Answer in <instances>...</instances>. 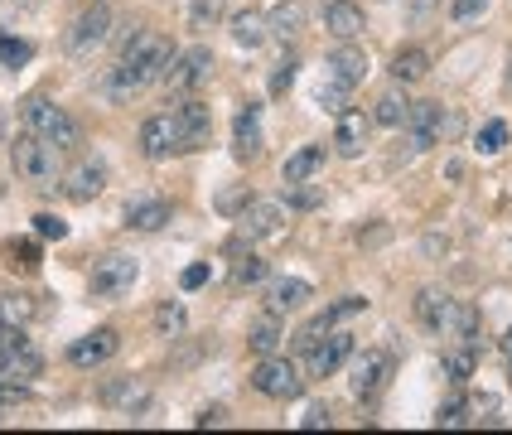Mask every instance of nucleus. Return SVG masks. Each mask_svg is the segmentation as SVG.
Returning <instances> with one entry per match:
<instances>
[{
    "label": "nucleus",
    "mask_w": 512,
    "mask_h": 435,
    "mask_svg": "<svg viewBox=\"0 0 512 435\" xmlns=\"http://www.w3.org/2000/svg\"><path fill=\"white\" fill-rule=\"evenodd\" d=\"M174 54H179V49H174L165 34H155V29H136V34L121 44V63L107 73V97L126 102V97L145 92L150 83H165V68L174 63Z\"/></svg>",
    "instance_id": "1"
},
{
    "label": "nucleus",
    "mask_w": 512,
    "mask_h": 435,
    "mask_svg": "<svg viewBox=\"0 0 512 435\" xmlns=\"http://www.w3.org/2000/svg\"><path fill=\"white\" fill-rule=\"evenodd\" d=\"M10 160H15V174L25 179L29 189H54V184H63L58 145L44 141V136H34V131L15 136V145H10Z\"/></svg>",
    "instance_id": "2"
},
{
    "label": "nucleus",
    "mask_w": 512,
    "mask_h": 435,
    "mask_svg": "<svg viewBox=\"0 0 512 435\" xmlns=\"http://www.w3.org/2000/svg\"><path fill=\"white\" fill-rule=\"evenodd\" d=\"M252 387L261 397H271V402H295L305 392V377L285 353H271V358H261L252 368Z\"/></svg>",
    "instance_id": "3"
},
{
    "label": "nucleus",
    "mask_w": 512,
    "mask_h": 435,
    "mask_svg": "<svg viewBox=\"0 0 512 435\" xmlns=\"http://www.w3.org/2000/svg\"><path fill=\"white\" fill-rule=\"evenodd\" d=\"M136 276H141L136 257H102L87 276V290H92V300H121V295H131Z\"/></svg>",
    "instance_id": "4"
},
{
    "label": "nucleus",
    "mask_w": 512,
    "mask_h": 435,
    "mask_svg": "<svg viewBox=\"0 0 512 435\" xmlns=\"http://www.w3.org/2000/svg\"><path fill=\"white\" fill-rule=\"evenodd\" d=\"M25 126L34 131V136H44V141H54L58 150H73L78 145V121L63 112V107H54V102H29L25 107Z\"/></svg>",
    "instance_id": "5"
},
{
    "label": "nucleus",
    "mask_w": 512,
    "mask_h": 435,
    "mask_svg": "<svg viewBox=\"0 0 512 435\" xmlns=\"http://www.w3.org/2000/svg\"><path fill=\"white\" fill-rule=\"evenodd\" d=\"M285 213H290V203H281V199H252L242 213H237V232H242L247 242L281 237V232H285Z\"/></svg>",
    "instance_id": "6"
},
{
    "label": "nucleus",
    "mask_w": 512,
    "mask_h": 435,
    "mask_svg": "<svg viewBox=\"0 0 512 435\" xmlns=\"http://www.w3.org/2000/svg\"><path fill=\"white\" fill-rule=\"evenodd\" d=\"M112 25H116L112 5H107V0H92L83 15L68 25V49H73V54H87V49L107 44V39H112Z\"/></svg>",
    "instance_id": "7"
},
{
    "label": "nucleus",
    "mask_w": 512,
    "mask_h": 435,
    "mask_svg": "<svg viewBox=\"0 0 512 435\" xmlns=\"http://www.w3.org/2000/svg\"><path fill=\"white\" fill-rule=\"evenodd\" d=\"M213 78V54L203 49V44H194V49H184V54H174V63L165 68V87L170 92H199L203 83Z\"/></svg>",
    "instance_id": "8"
},
{
    "label": "nucleus",
    "mask_w": 512,
    "mask_h": 435,
    "mask_svg": "<svg viewBox=\"0 0 512 435\" xmlns=\"http://www.w3.org/2000/svg\"><path fill=\"white\" fill-rule=\"evenodd\" d=\"M184 150V131H179V116L160 112L141 121V155L145 160H170Z\"/></svg>",
    "instance_id": "9"
},
{
    "label": "nucleus",
    "mask_w": 512,
    "mask_h": 435,
    "mask_svg": "<svg viewBox=\"0 0 512 435\" xmlns=\"http://www.w3.org/2000/svg\"><path fill=\"white\" fill-rule=\"evenodd\" d=\"M387 377H392V353H382V348H363V353H353V377H348V387H353V397H358V402L377 397V392L387 387Z\"/></svg>",
    "instance_id": "10"
},
{
    "label": "nucleus",
    "mask_w": 512,
    "mask_h": 435,
    "mask_svg": "<svg viewBox=\"0 0 512 435\" xmlns=\"http://www.w3.org/2000/svg\"><path fill=\"white\" fill-rule=\"evenodd\" d=\"M353 353H358L353 334H348V329H329V334L310 348V373L314 377H334L343 363H353Z\"/></svg>",
    "instance_id": "11"
},
{
    "label": "nucleus",
    "mask_w": 512,
    "mask_h": 435,
    "mask_svg": "<svg viewBox=\"0 0 512 435\" xmlns=\"http://www.w3.org/2000/svg\"><path fill=\"white\" fill-rule=\"evenodd\" d=\"M150 402H155V392H150V382H141V377H121V382L102 387V406L116 411V416H141V411H150Z\"/></svg>",
    "instance_id": "12"
},
{
    "label": "nucleus",
    "mask_w": 512,
    "mask_h": 435,
    "mask_svg": "<svg viewBox=\"0 0 512 435\" xmlns=\"http://www.w3.org/2000/svg\"><path fill=\"white\" fill-rule=\"evenodd\" d=\"M116 353H121V334H116V329H92L83 339H73L68 363H73V368H102V363H112Z\"/></svg>",
    "instance_id": "13"
},
{
    "label": "nucleus",
    "mask_w": 512,
    "mask_h": 435,
    "mask_svg": "<svg viewBox=\"0 0 512 435\" xmlns=\"http://www.w3.org/2000/svg\"><path fill=\"white\" fill-rule=\"evenodd\" d=\"M368 131H372V116L358 112V107H343L339 112V126H334V150L343 160H358L368 150Z\"/></svg>",
    "instance_id": "14"
},
{
    "label": "nucleus",
    "mask_w": 512,
    "mask_h": 435,
    "mask_svg": "<svg viewBox=\"0 0 512 435\" xmlns=\"http://www.w3.org/2000/svg\"><path fill=\"white\" fill-rule=\"evenodd\" d=\"M440 141V102H411V121H406V155L426 150Z\"/></svg>",
    "instance_id": "15"
},
{
    "label": "nucleus",
    "mask_w": 512,
    "mask_h": 435,
    "mask_svg": "<svg viewBox=\"0 0 512 435\" xmlns=\"http://www.w3.org/2000/svg\"><path fill=\"white\" fill-rule=\"evenodd\" d=\"M102 189H107V170H102L97 160H78L73 170L63 174V194L73 203H92Z\"/></svg>",
    "instance_id": "16"
},
{
    "label": "nucleus",
    "mask_w": 512,
    "mask_h": 435,
    "mask_svg": "<svg viewBox=\"0 0 512 435\" xmlns=\"http://www.w3.org/2000/svg\"><path fill=\"white\" fill-rule=\"evenodd\" d=\"M174 116H179V131H184V150H203V145H208V131H213V116H208V107H203L199 97L189 92V97L174 107Z\"/></svg>",
    "instance_id": "17"
},
{
    "label": "nucleus",
    "mask_w": 512,
    "mask_h": 435,
    "mask_svg": "<svg viewBox=\"0 0 512 435\" xmlns=\"http://www.w3.org/2000/svg\"><path fill=\"white\" fill-rule=\"evenodd\" d=\"M232 155L237 160H256L261 155V112L252 102H242V112L232 116Z\"/></svg>",
    "instance_id": "18"
},
{
    "label": "nucleus",
    "mask_w": 512,
    "mask_h": 435,
    "mask_svg": "<svg viewBox=\"0 0 512 435\" xmlns=\"http://www.w3.org/2000/svg\"><path fill=\"white\" fill-rule=\"evenodd\" d=\"M310 300V281H300V276H276L271 286H266V315H290V310H300Z\"/></svg>",
    "instance_id": "19"
},
{
    "label": "nucleus",
    "mask_w": 512,
    "mask_h": 435,
    "mask_svg": "<svg viewBox=\"0 0 512 435\" xmlns=\"http://www.w3.org/2000/svg\"><path fill=\"white\" fill-rule=\"evenodd\" d=\"M450 310H455V295L440 286H426L421 295H416V319L426 324L430 334H445V319H450Z\"/></svg>",
    "instance_id": "20"
},
{
    "label": "nucleus",
    "mask_w": 512,
    "mask_h": 435,
    "mask_svg": "<svg viewBox=\"0 0 512 435\" xmlns=\"http://www.w3.org/2000/svg\"><path fill=\"white\" fill-rule=\"evenodd\" d=\"M324 29L334 39H358L363 34V5L358 0H329L324 5Z\"/></svg>",
    "instance_id": "21"
},
{
    "label": "nucleus",
    "mask_w": 512,
    "mask_h": 435,
    "mask_svg": "<svg viewBox=\"0 0 512 435\" xmlns=\"http://www.w3.org/2000/svg\"><path fill=\"white\" fill-rule=\"evenodd\" d=\"M329 73H339V78H348V83L358 87L363 78H368V54L353 44V39H339V49L329 54V63H324Z\"/></svg>",
    "instance_id": "22"
},
{
    "label": "nucleus",
    "mask_w": 512,
    "mask_h": 435,
    "mask_svg": "<svg viewBox=\"0 0 512 435\" xmlns=\"http://www.w3.org/2000/svg\"><path fill=\"white\" fill-rule=\"evenodd\" d=\"M314 174H324V145H300L295 155H285V165H281L285 184H305Z\"/></svg>",
    "instance_id": "23"
},
{
    "label": "nucleus",
    "mask_w": 512,
    "mask_h": 435,
    "mask_svg": "<svg viewBox=\"0 0 512 435\" xmlns=\"http://www.w3.org/2000/svg\"><path fill=\"white\" fill-rule=\"evenodd\" d=\"M247 348H252L256 358H271V353H285V329H281V315L256 319L252 329H247Z\"/></svg>",
    "instance_id": "24"
},
{
    "label": "nucleus",
    "mask_w": 512,
    "mask_h": 435,
    "mask_svg": "<svg viewBox=\"0 0 512 435\" xmlns=\"http://www.w3.org/2000/svg\"><path fill=\"white\" fill-rule=\"evenodd\" d=\"M165 223H170V203H165V199H136V203H126V228L160 232Z\"/></svg>",
    "instance_id": "25"
},
{
    "label": "nucleus",
    "mask_w": 512,
    "mask_h": 435,
    "mask_svg": "<svg viewBox=\"0 0 512 435\" xmlns=\"http://www.w3.org/2000/svg\"><path fill=\"white\" fill-rule=\"evenodd\" d=\"M372 121H377V126H387V131H406V121H411V102H406L401 83L392 87V92H382V97H377Z\"/></svg>",
    "instance_id": "26"
},
{
    "label": "nucleus",
    "mask_w": 512,
    "mask_h": 435,
    "mask_svg": "<svg viewBox=\"0 0 512 435\" xmlns=\"http://www.w3.org/2000/svg\"><path fill=\"white\" fill-rule=\"evenodd\" d=\"M232 39H237L242 49H261V44L271 39V20H266L261 10H237V15H232Z\"/></svg>",
    "instance_id": "27"
},
{
    "label": "nucleus",
    "mask_w": 512,
    "mask_h": 435,
    "mask_svg": "<svg viewBox=\"0 0 512 435\" xmlns=\"http://www.w3.org/2000/svg\"><path fill=\"white\" fill-rule=\"evenodd\" d=\"M348 97H353V83L324 68V73H319V83H314V102H319L324 112H334V116H339L343 107H348Z\"/></svg>",
    "instance_id": "28"
},
{
    "label": "nucleus",
    "mask_w": 512,
    "mask_h": 435,
    "mask_svg": "<svg viewBox=\"0 0 512 435\" xmlns=\"http://www.w3.org/2000/svg\"><path fill=\"white\" fill-rule=\"evenodd\" d=\"M474 363H479V348L474 344H459L455 339V348H445V377H450L455 387L474 377Z\"/></svg>",
    "instance_id": "29"
},
{
    "label": "nucleus",
    "mask_w": 512,
    "mask_h": 435,
    "mask_svg": "<svg viewBox=\"0 0 512 435\" xmlns=\"http://www.w3.org/2000/svg\"><path fill=\"white\" fill-rule=\"evenodd\" d=\"M426 73H430L426 49H401V54L392 58V78H397V83H421Z\"/></svg>",
    "instance_id": "30"
},
{
    "label": "nucleus",
    "mask_w": 512,
    "mask_h": 435,
    "mask_svg": "<svg viewBox=\"0 0 512 435\" xmlns=\"http://www.w3.org/2000/svg\"><path fill=\"white\" fill-rule=\"evenodd\" d=\"M266 20H271V34H276V39H295L300 25H305V5H300V0H285V5H276V10L266 15Z\"/></svg>",
    "instance_id": "31"
},
{
    "label": "nucleus",
    "mask_w": 512,
    "mask_h": 435,
    "mask_svg": "<svg viewBox=\"0 0 512 435\" xmlns=\"http://www.w3.org/2000/svg\"><path fill=\"white\" fill-rule=\"evenodd\" d=\"M34 315H39L34 295H25V290H10V295H0V319H5V324H29Z\"/></svg>",
    "instance_id": "32"
},
{
    "label": "nucleus",
    "mask_w": 512,
    "mask_h": 435,
    "mask_svg": "<svg viewBox=\"0 0 512 435\" xmlns=\"http://www.w3.org/2000/svg\"><path fill=\"white\" fill-rule=\"evenodd\" d=\"M228 0H189V29H213L223 20Z\"/></svg>",
    "instance_id": "33"
},
{
    "label": "nucleus",
    "mask_w": 512,
    "mask_h": 435,
    "mask_svg": "<svg viewBox=\"0 0 512 435\" xmlns=\"http://www.w3.org/2000/svg\"><path fill=\"white\" fill-rule=\"evenodd\" d=\"M184 324H189V319H184V305H174V300L155 310V329H160L165 339H179V334H184Z\"/></svg>",
    "instance_id": "34"
},
{
    "label": "nucleus",
    "mask_w": 512,
    "mask_h": 435,
    "mask_svg": "<svg viewBox=\"0 0 512 435\" xmlns=\"http://www.w3.org/2000/svg\"><path fill=\"white\" fill-rule=\"evenodd\" d=\"M363 310H368V300H363V295H343V300H334V305H324V319H329V324L339 329L343 319L363 315Z\"/></svg>",
    "instance_id": "35"
},
{
    "label": "nucleus",
    "mask_w": 512,
    "mask_h": 435,
    "mask_svg": "<svg viewBox=\"0 0 512 435\" xmlns=\"http://www.w3.org/2000/svg\"><path fill=\"white\" fill-rule=\"evenodd\" d=\"M29 58H34V44H29V39L0 34V63H5V68H20V63H29Z\"/></svg>",
    "instance_id": "36"
},
{
    "label": "nucleus",
    "mask_w": 512,
    "mask_h": 435,
    "mask_svg": "<svg viewBox=\"0 0 512 435\" xmlns=\"http://www.w3.org/2000/svg\"><path fill=\"white\" fill-rule=\"evenodd\" d=\"M5 257H10V266H25V271H34L44 252H39V242H34V237H20V242H10V247H5Z\"/></svg>",
    "instance_id": "37"
},
{
    "label": "nucleus",
    "mask_w": 512,
    "mask_h": 435,
    "mask_svg": "<svg viewBox=\"0 0 512 435\" xmlns=\"http://www.w3.org/2000/svg\"><path fill=\"white\" fill-rule=\"evenodd\" d=\"M285 189H290V208H319V203H324V184H310V179H305V184H285Z\"/></svg>",
    "instance_id": "38"
},
{
    "label": "nucleus",
    "mask_w": 512,
    "mask_h": 435,
    "mask_svg": "<svg viewBox=\"0 0 512 435\" xmlns=\"http://www.w3.org/2000/svg\"><path fill=\"white\" fill-rule=\"evenodd\" d=\"M266 271H271V266L261 257H242L232 266V281H237V286H256V281H266Z\"/></svg>",
    "instance_id": "39"
},
{
    "label": "nucleus",
    "mask_w": 512,
    "mask_h": 435,
    "mask_svg": "<svg viewBox=\"0 0 512 435\" xmlns=\"http://www.w3.org/2000/svg\"><path fill=\"white\" fill-rule=\"evenodd\" d=\"M34 237H39V242H63V237H68V223H63L58 213H39V218H34Z\"/></svg>",
    "instance_id": "40"
},
{
    "label": "nucleus",
    "mask_w": 512,
    "mask_h": 435,
    "mask_svg": "<svg viewBox=\"0 0 512 435\" xmlns=\"http://www.w3.org/2000/svg\"><path fill=\"white\" fill-rule=\"evenodd\" d=\"M508 145V126L503 121H488L484 131H479V155H498Z\"/></svg>",
    "instance_id": "41"
},
{
    "label": "nucleus",
    "mask_w": 512,
    "mask_h": 435,
    "mask_svg": "<svg viewBox=\"0 0 512 435\" xmlns=\"http://www.w3.org/2000/svg\"><path fill=\"white\" fill-rule=\"evenodd\" d=\"M469 421H498V397H488V392H479V397H469Z\"/></svg>",
    "instance_id": "42"
},
{
    "label": "nucleus",
    "mask_w": 512,
    "mask_h": 435,
    "mask_svg": "<svg viewBox=\"0 0 512 435\" xmlns=\"http://www.w3.org/2000/svg\"><path fill=\"white\" fill-rule=\"evenodd\" d=\"M290 87H295V58L276 63V73H271V97H285Z\"/></svg>",
    "instance_id": "43"
},
{
    "label": "nucleus",
    "mask_w": 512,
    "mask_h": 435,
    "mask_svg": "<svg viewBox=\"0 0 512 435\" xmlns=\"http://www.w3.org/2000/svg\"><path fill=\"white\" fill-rule=\"evenodd\" d=\"M488 5H493V0H455V5H450V15H455L459 25H469V20H479V15H484Z\"/></svg>",
    "instance_id": "44"
},
{
    "label": "nucleus",
    "mask_w": 512,
    "mask_h": 435,
    "mask_svg": "<svg viewBox=\"0 0 512 435\" xmlns=\"http://www.w3.org/2000/svg\"><path fill=\"white\" fill-rule=\"evenodd\" d=\"M179 286H184V290L208 286V261H194V266H184V271H179Z\"/></svg>",
    "instance_id": "45"
},
{
    "label": "nucleus",
    "mask_w": 512,
    "mask_h": 435,
    "mask_svg": "<svg viewBox=\"0 0 512 435\" xmlns=\"http://www.w3.org/2000/svg\"><path fill=\"white\" fill-rule=\"evenodd\" d=\"M29 402V382H5L0 377V406H20Z\"/></svg>",
    "instance_id": "46"
},
{
    "label": "nucleus",
    "mask_w": 512,
    "mask_h": 435,
    "mask_svg": "<svg viewBox=\"0 0 512 435\" xmlns=\"http://www.w3.org/2000/svg\"><path fill=\"white\" fill-rule=\"evenodd\" d=\"M15 344H25V324H5V319H0V363H5V353Z\"/></svg>",
    "instance_id": "47"
},
{
    "label": "nucleus",
    "mask_w": 512,
    "mask_h": 435,
    "mask_svg": "<svg viewBox=\"0 0 512 435\" xmlns=\"http://www.w3.org/2000/svg\"><path fill=\"white\" fill-rule=\"evenodd\" d=\"M435 421H440V426H469V402H450Z\"/></svg>",
    "instance_id": "48"
},
{
    "label": "nucleus",
    "mask_w": 512,
    "mask_h": 435,
    "mask_svg": "<svg viewBox=\"0 0 512 435\" xmlns=\"http://www.w3.org/2000/svg\"><path fill=\"white\" fill-rule=\"evenodd\" d=\"M329 421H334V416H329V406H310V411L300 416V426H305V431H319V426H329Z\"/></svg>",
    "instance_id": "49"
},
{
    "label": "nucleus",
    "mask_w": 512,
    "mask_h": 435,
    "mask_svg": "<svg viewBox=\"0 0 512 435\" xmlns=\"http://www.w3.org/2000/svg\"><path fill=\"white\" fill-rule=\"evenodd\" d=\"M194 421H199V426H223V421H228V411H223V406H203Z\"/></svg>",
    "instance_id": "50"
},
{
    "label": "nucleus",
    "mask_w": 512,
    "mask_h": 435,
    "mask_svg": "<svg viewBox=\"0 0 512 435\" xmlns=\"http://www.w3.org/2000/svg\"><path fill=\"white\" fill-rule=\"evenodd\" d=\"M247 194H237V189H232V194H223V199H218V208H223V213H242V208H247Z\"/></svg>",
    "instance_id": "51"
},
{
    "label": "nucleus",
    "mask_w": 512,
    "mask_h": 435,
    "mask_svg": "<svg viewBox=\"0 0 512 435\" xmlns=\"http://www.w3.org/2000/svg\"><path fill=\"white\" fill-rule=\"evenodd\" d=\"M5 131H10V121H5V112H0V141H5Z\"/></svg>",
    "instance_id": "52"
},
{
    "label": "nucleus",
    "mask_w": 512,
    "mask_h": 435,
    "mask_svg": "<svg viewBox=\"0 0 512 435\" xmlns=\"http://www.w3.org/2000/svg\"><path fill=\"white\" fill-rule=\"evenodd\" d=\"M503 344H508V353H512V329H508V339H503Z\"/></svg>",
    "instance_id": "53"
},
{
    "label": "nucleus",
    "mask_w": 512,
    "mask_h": 435,
    "mask_svg": "<svg viewBox=\"0 0 512 435\" xmlns=\"http://www.w3.org/2000/svg\"><path fill=\"white\" fill-rule=\"evenodd\" d=\"M508 358H512V353H508Z\"/></svg>",
    "instance_id": "54"
}]
</instances>
